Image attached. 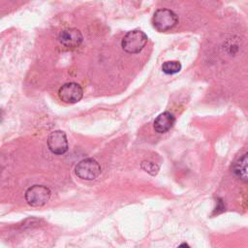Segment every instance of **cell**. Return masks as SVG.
<instances>
[{
  "mask_svg": "<svg viewBox=\"0 0 248 248\" xmlns=\"http://www.w3.org/2000/svg\"><path fill=\"white\" fill-rule=\"evenodd\" d=\"M146 43V34L141 30L135 29L125 34L121 42V46L128 53H139L145 46Z\"/></svg>",
  "mask_w": 248,
  "mask_h": 248,
  "instance_id": "6da1fadb",
  "label": "cell"
},
{
  "mask_svg": "<svg viewBox=\"0 0 248 248\" xmlns=\"http://www.w3.org/2000/svg\"><path fill=\"white\" fill-rule=\"evenodd\" d=\"M178 248H190V246L187 244V243H181Z\"/></svg>",
  "mask_w": 248,
  "mask_h": 248,
  "instance_id": "4fadbf2b",
  "label": "cell"
},
{
  "mask_svg": "<svg viewBox=\"0 0 248 248\" xmlns=\"http://www.w3.org/2000/svg\"><path fill=\"white\" fill-rule=\"evenodd\" d=\"M51 192L48 187L44 185H33L25 192V200L31 206L45 205L50 199Z\"/></svg>",
  "mask_w": 248,
  "mask_h": 248,
  "instance_id": "277c9868",
  "label": "cell"
},
{
  "mask_svg": "<svg viewBox=\"0 0 248 248\" xmlns=\"http://www.w3.org/2000/svg\"><path fill=\"white\" fill-rule=\"evenodd\" d=\"M232 171L237 178L244 182H248V152L235 162Z\"/></svg>",
  "mask_w": 248,
  "mask_h": 248,
  "instance_id": "9c48e42d",
  "label": "cell"
},
{
  "mask_svg": "<svg viewBox=\"0 0 248 248\" xmlns=\"http://www.w3.org/2000/svg\"><path fill=\"white\" fill-rule=\"evenodd\" d=\"M141 168L145 170V171H147V172H149V173H151V174H156L157 173V171H158V167L155 165V164H153V163H151V162H143L142 164H141Z\"/></svg>",
  "mask_w": 248,
  "mask_h": 248,
  "instance_id": "8fae6325",
  "label": "cell"
},
{
  "mask_svg": "<svg viewBox=\"0 0 248 248\" xmlns=\"http://www.w3.org/2000/svg\"><path fill=\"white\" fill-rule=\"evenodd\" d=\"M224 208H225V206H224V204H223L222 201H219V202H218V205H217V206H216V208H215V209H216L215 211H216L217 213H220L221 211H223V210H224Z\"/></svg>",
  "mask_w": 248,
  "mask_h": 248,
  "instance_id": "7c38bea8",
  "label": "cell"
},
{
  "mask_svg": "<svg viewBox=\"0 0 248 248\" xmlns=\"http://www.w3.org/2000/svg\"><path fill=\"white\" fill-rule=\"evenodd\" d=\"M58 40L62 46L67 48H76L82 43L83 37L77 28H66L59 33Z\"/></svg>",
  "mask_w": 248,
  "mask_h": 248,
  "instance_id": "52a82bcc",
  "label": "cell"
},
{
  "mask_svg": "<svg viewBox=\"0 0 248 248\" xmlns=\"http://www.w3.org/2000/svg\"><path fill=\"white\" fill-rule=\"evenodd\" d=\"M174 123H175L174 115L170 111H164L156 117V119L154 120L153 127L157 133L163 134L170 130L174 125Z\"/></svg>",
  "mask_w": 248,
  "mask_h": 248,
  "instance_id": "ba28073f",
  "label": "cell"
},
{
  "mask_svg": "<svg viewBox=\"0 0 248 248\" xmlns=\"http://www.w3.org/2000/svg\"><path fill=\"white\" fill-rule=\"evenodd\" d=\"M83 90L77 82H67L58 90V96L64 103L75 104L81 100Z\"/></svg>",
  "mask_w": 248,
  "mask_h": 248,
  "instance_id": "5b68a950",
  "label": "cell"
},
{
  "mask_svg": "<svg viewBox=\"0 0 248 248\" xmlns=\"http://www.w3.org/2000/svg\"><path fill=\"white\" fill-rule=\"evenodd\" d=\"M75 172L78 177L85 180H93L101 173L99 163L93 158H85L78 163L75 168Z\"/></svg>",
  "mask_w": 248,
  "mask_h": 248,
  "instance_id": "3957f363",
  "label": "cell"
},
{
  "mask_svg": "<svg viewBox=\"0 0 248 248\" xmlns=\"http://www.w3.org/2000/svg\"><path fill=\"white\" fill-rule=\"evenodd\" d=\"M47 147L53 154H64L69 147L66 134L60 130L51 132L47 138Z\"/></svg>",
  "mask_w": 248,
  "mask_h": 248,
  "instance_id": "8992f818",
  "label": "cell"
},
{
  "mask_svg": "<svg viewBox=\"0 0 248 248\" xmlns=\"http://www.w3.org/2000/svg\"><path fill=\"white\" fill-rule=\"evenodd\" d=\"M178 22L177 15L169 9L157 10L152 17V23L156 30L160 32L168 31L174 27Z\"/></svg>",
  "mask_w": 248,
  "mask_h": 248,
  "instance_id": "7a4b0ae2",
  "label": "cell"
},
{
  "mask_svg": "<svg viewBox=\"0 0 248 248\" xmlns=\"http://www.w3.org/2000/svg\"><path fill=\"white\" fill-rule=\"evenodd\" d=\"M181 70V64L178 61H166L162 65V71L167 75H173Z\"/></svg>",
  "mask_w": 248,
  "mask_h": 248,
  "instance_id": "30bf717a",
  "label": "cell"
}]
</instances>
